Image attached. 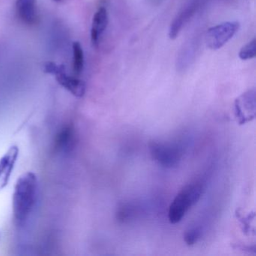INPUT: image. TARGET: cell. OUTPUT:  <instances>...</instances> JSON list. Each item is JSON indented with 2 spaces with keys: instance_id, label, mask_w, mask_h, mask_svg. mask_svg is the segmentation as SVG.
Masks as SVG:
<instances>
[{
  "instance_id": "8992f818",
  "label": "cell",
  "mask_w": 256,
  "mask_h": 256,
  "mask_svg": "<svg viewBox=\"0 0 256 256\" xmlns=\"http://www.w3.org/2000/svg\"><path fill=\"white\" fill-rule=\"evenodd\" d=\"M235 115L240 125L252 120L256 118V91H247L235 101Z\"/></svg>"
},
{
  "instance_id": "5b68a950",
  "label": "cell",
  "mask_w": 256,
  "mask_h": 256,
  "mask_svg": "<svg viewBox=\"0 0 256 256\" xmlns=\"http://www.w3.org/2000/svg\"><path fill=\"white\" fill-rule=\"evenodd\" d=\"M44 72L56 77L60 85L78 98H82L86 94V84L83 80L68 76L64 66L58 65L54 62H48L44 66Z\"/></svg>"
},
{
  "instance_id": "6da1fadb",
  "label": "cell",
  "mask_w": 256,
  "mask_h": 256,
  "mask_svg": "<svg viewBox=\"0 0 256 256\" xmlns=\"http://www.w3.org/2000/svg\"><path fill=\"white\" fill-rule=\"evenodd\" d=\"M38 181L34 172H28L18 180L12 198L14 221L18 226L26 222L36 204Z\"/></svg>"
},
{
  "instance_id": "4fadbf2b",
  "label": "cell",
  "mask_w": 256,
  "mask_h": 256,
  "mask_svg": "<svg viewBox=\"0 0 256 256\" xmlns=\"http://www.w3.org/2000/svg\"><path fill=\"white\" fill-rule=\"evenodd\" d=\"M256 56V40L254 38L252 41L246 44L242 48L239 53L240 59L244 61L250 60L254 59Z\"/></svg>"
},
{
  "instance_id": "8fae6325",
  "label": "cell",
  "mask_w": 256,
  "mask_h": 256,
  "mask_svg": "<svg viewBox=\"0 0 256 256\" xmlns=\"http://www.w3.org/2000/svg\"><path fill=\"white\" fill-rule=\"evenodd\" d=\"M74 132L72 127H66L56 136L55 148L60 151H67L73 146L74 142Z\"/></svg>"
},
{
  "instance_id": "52a82bcc",
  "label": "cell",
  "mask_w": 256,
  "mask_h": 256,
  "mask_svg": "<svg viewBox=\"0 0 256 256\" xmlns=\"http://www.w3.org/2000/svg\"><path fill=\"white\" fill-rule=\"evenodd\" d=\"M18 146H12L0 158V190L8 186L19 157Z\"/></svg>"
},
{
  "instance_id": "277c9868",
  "label": "cell",
  "mask_w": 256,
  "mask_h": 256,
  "mask_svg": "<svg viewBox=\"0 0 256 256\" xmlns=\"http://www.w3.org/2000/svg\"><path fill=\"white\" fill-rule=\"evenodd\" d=\"M240 28V24L238 22H224L210 28L205 38L206 46L212 50L222 48L238 34Z\"/></svg>"
},
{
  "instance_id": "7a4b0ae2",
  "label": "cell",
  "mask_w": 256,
  "mask_h": 256,
  "mask_svg": "<svg viewBox=\"0 0 256 256\" xmlns=\"http://www.w3.org/2000/svg\"><path fill=\"white\" fill-rule=\"evenodd\" d=\"M203 186L199 182L188 184L176 196L169 208L168 220L172 224L180 222L188 211L200 200Z\"/></svg>"
},
{
  "instance_id": "5bb4252c",
  "label": "cell",
  "mask_w": 256,
  "mask_h": 256,
  "mask_svg": "<svg viewBox=\"0 0 256 256\" xmlns=\"http://www.w3.org/2000/svg\"><path fill=\"white\" fill-rule=\"evenodd\" d=\"M200 236V230L196 228L188 229L184 235V240L188 246H194L197 244Z\"/></svg>"
},
{
  "instance_id": "3957f363",
  "label": "cell",
  "mask_w": 256,
  "mask_h": 256,
  "mask_svg": "<svg viewBox=\"0 0 256 256\" xmlns=\"http://www.w3.org/2000/svg\"><path fill=\"white\" fill-rule=\"evenodd\" d=\"M150 151L154 160L167 168L176 167L182 156V148L178 144L154 140L150 144Z\"/></svg>"
},
{
  "instance_id": "9c48e42d",
  "label": "cell",
  "mask_w": 256,
  "mask_h": 256,
  "mask_svg": "<svg viewBox=\"0 0 256 256\" xmlns=\"http://www.w3.org/2000/svg\"><path fill=\"white\" fill-rule=\"evenodd\" d=\"M16 10L19 18L26 25L34 26L38 23L37 0H17Z\"/></svg>"
},
{
  "instance_id": "ba28073f",
  "label": "cell",
  "mask_w": 256,
  "mask_h": 256,
  "mask_svg": "<svg viewBox=\"0 0 256 256\" xmlns=\"http://www.w3.org/2000/svg\"><path fill=\"white\" fill-rule=\"evenodd\" d=\"M108 22L109 17L107 10L103 7L100 8L94 16L91 29V42L96 48H98L100 46V40L107 30Z\"/></svg>"
},
{
  "instance_id": "9a60e30c",
  "label": "cell",
  "mask_w": 256,
  "mask_h": 256,
  "mask_svg": "<svg viewBox=\"0 0 256 256\" xmlns=\"http://www.w3.org/2000/svg\"><path fill=\"white\" fill-rule=\"evenodd\" d=\"M54 1H56V2H60L62 0H54Z\"/></svg>"
},
{
  "instance_id": "7c38bea8",
  "label": "cell",
  "mask_w": 256,
  "mask_h": 256,
  "mask_svg": "<svg viewBox=\"0 0 256 256\" xmlns=\"http://www.w3.org/2000/svg\"><path fill=\"white\" fill-rule=\"evenodd\" d=\"M73 54H74V72L77 76H80L84 68V54L80 43L74 42L73 44Z\"/></svg>"
},
{
  "instance_id": "30bf717a",
  "label": "cell",
  "mask_w": 256,
  "mask_h": 256,
  "mask_svg": "<svg viewBox=\"0 0 256 256\" xmlns=\"http://www.w3.org/2000/svg\"><path fill=\"white\" fill-rule=\"evenodd\" d=\"M198 8V6L196 2H194V4H192L191 6L187 7L174 20L173 23L172 24L170 29H169L168 36L170 40H175L178 38V36L182 30V28L190 22L192 16L196 14Z\"/></svg>"
}]
</instances>
